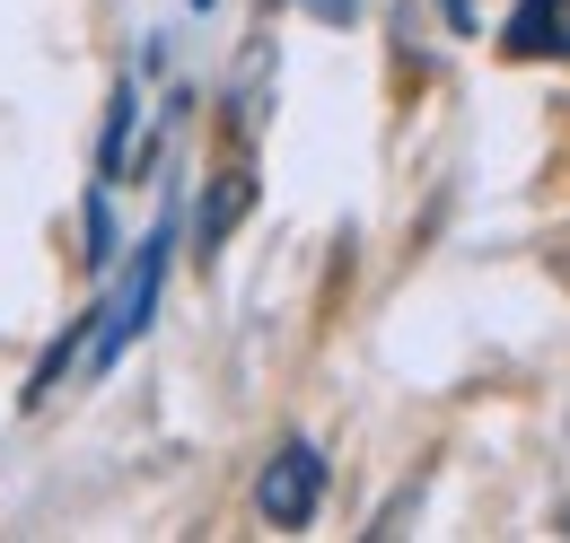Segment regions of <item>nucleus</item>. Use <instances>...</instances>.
Instances as JSON below:
<instances>
[{
  "label": "nucleus",
  "mask_w": 570,
  "mask_h": 543,
  "mask_svg": "<svg viewBox=\"0 0 570 543\" xmlns=\"http://www.w3.org/2000/svg\"><path fill=\"white\" fill-rule=\"evenodd\" d=\"M167 255H176V203L158 210V228L141 237V255H132V272H124V298H115V307H97V325H88V368H97V377H106V368L149 334V316H158V280H167Z\"/></svg>",
  "instance_id": "f257e3e1"
},
{
  "label": "nucleus",
  "mask_w": 570,
  "mask_h": 543,
  "mask_svg": "<svg viewBox=\"0 0 570 543\" xmlns=\"http://www.w3.org/2000/svg\"><path fill=\"white\" fill-rule=\"evenodd\" d=\"M255 509H264V526H316V509H325V447L316 438H282L273 456H264V474H255Z\"/></svg>",
  "instance_id": "f03ea898"
},
{
  "label": "nucleus",
  "mask_w": 570,
  "mask_h": 543,
  "mask_svg": "<svg viewBox=\"0 0 570 543\" xmlns=\"http://www.w3.org/2000/svg\"><path fill=\"white\" fill-rule=\"evenodd\" d=\"M509 62H570V0H518L500 27Z\"/></svg>",
  "instance_id": "7ed1b4c3"
},
{
  "label": "nucleus",
  "mask_w": 570,
  "mask_h": 543,
  "mask_svg": "<svg viewBox=\"0 0 570 543\" xmlns=\"http://www.w3.org/2000/svg\"><path fill=\"white\" fill-rule=\"evenodd\" d=\"M132 124H141V97H132V79H115V97H106V132H97V185H115V176L132 167Z\"/></svg>",
  "instance_id": "20e7f679"
},
{
  "label": "nucleus",
  "mask_w": 570,
  "mask_h": 543,
  "mask_svg": "<svg viewBox=\"0 0 570 543\" xmlns=\"http://www.w3.org/2000/svg\"><path fill=\"white\" fill-rule=\"evenodd\" d=\"M237 210H255V176L246 167H228L212 185V203H203V219H194V237H203V255H219L228 246V228H237Z\"/></svg>",
  "instance_id": "39448f33"
},
{
  "label": "nucleus",
  "mask_w": 570,
  "mask_h": 543,
  "mask_svg": "<svg viewBox=\"0 0 570 543\" xmlns=\"http://www.w3.org/2000/svg\"><path fill=\"white\" fill-rule=\"evenodd\" d=\"M298 9H307V18H325V27H343V18H352L360 0H298Z\"/></svg>",
  "instance_id": "423d86ee"
},
{
  "label": "nucleus",
  "mask_w": 570,
  "mask_h": 543,
  "mask_svg": "<svg viewBox=\"0 0 570 543\" xmlns=\"http://www.w3.org/2000/svg\"><path fill=\"white\" fill-rule=\"evenodd\" d=\"M439 9H448V27H456V36H474V0H439Z\"/></svg>",
  "instance_id": "0eeeda50"
}]
</instances>
